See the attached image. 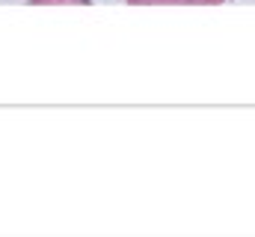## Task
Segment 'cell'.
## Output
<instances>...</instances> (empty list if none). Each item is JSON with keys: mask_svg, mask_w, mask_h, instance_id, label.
Returning <instances> with one entry per match:
<instances>
[{"mask_svg": "<svg viewBox=\"0 0 255 237\" xmlns=\"http://www.w3.org/2000/svg\"><path fill=\"white\" fill-rule=\"evenodd\" d=\"M30 3H92V0H30Z\"/></svg>", "mask_w": 255, "mask_h": 237, "instance_id": "cell-2", "label": "cell"}, {"mask_svg": "<svg viewBox=\"0 0 255 237\" xmlns=\"http://www.w3.org/2000/svg\"><path fill=\"white\" fill-rule=\"evenodd\" d=\"M133 6H145V3H205V6H214V3H223V0H128Z\"/></svg>", "mask_w": 255, "mask_h": 237, "instance_id": "cell-1", "label": "cell"}]
</instances>
